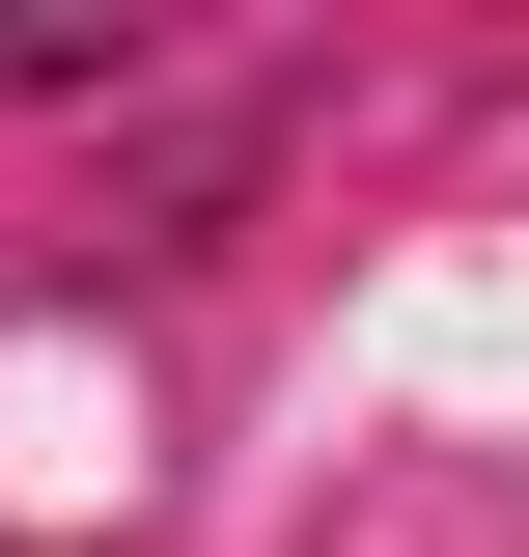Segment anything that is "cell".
Listing matches in <instances>:
<instances>
[]
</instances>
